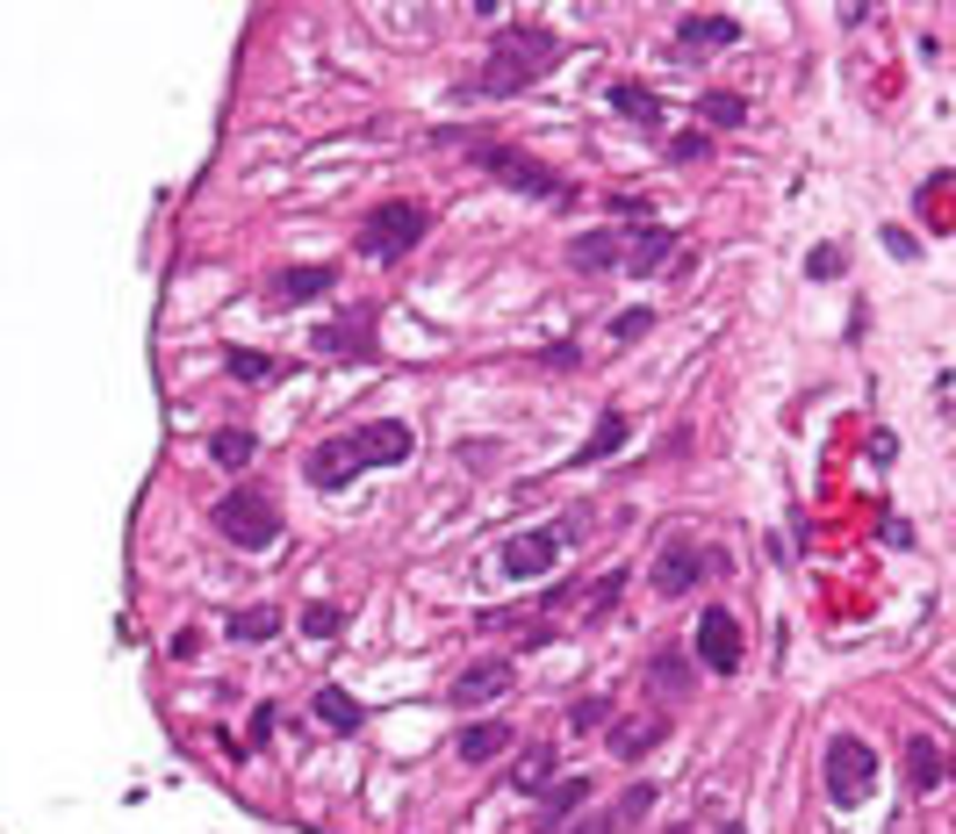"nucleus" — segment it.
Instances as JSON below:
<instances>
[{
	"label": "nucleus",
	"mask_w": 956,
	"mask_h": 834,
	"mask_svg": "<svg viewBox=\"0 0 956 834\" xmlns=\"http://www.w3.org/2000/svg\"><path fill=\"white\" fill-rule=\"evenodd\" d=\"M475 159H482V173H490V180H504V188H519V194H540V202H568V194H575L554 165L533 159V151H511V144H482L475 138Z\"/></svg>",
	"instance_id": "20e7f679"
},
{
	"label": "nucleus",
	"mask_w": 956,
	"mask_h": 834,
	"mask_svg": "<svg viewBox=\"0 0 956 834\" xmlns=\"http://www.w3.org/2000/svg\"><path fill=\"white\" fill-rule=\"evenodd\" d=\"M697 115H705L712 130H741V123H748V101H741V94H705V101H697Z\"/></svg>",
	"instance_id": "cd10ccee"
},
{
	"label": "nucleus",
	"mask_w": 956,
	"mask_h": 834,
	"mask_svg": "<svg viewBox=\"0 0 956 834\" xmlns=\"http://www.w3.org/2000/svg\"><path fill=\"white\" fill-rule=\"evenodd\" d=\"M546 784H554V741H533L519 755V770H511V798H540Z\"/></svg>",
	"instance_id": "4be33fe9"
},
{
	"label": "nucleus",
	"mask_w": 956,
	"mask_h": 834,
	"mask_svg": "<svg viewBox=\"0 0 956 834\" xmlns=\"http://www.w3.org/2000/svg\"><path fill=\"white\" fill-rule=\"evenodd\" d=\"M719 834H748V827H741V821H726V827H719Z\"/></svg>",
	"instance_id": "a19ab883"
},
{
	"label": "nucleus",
	"mask_w": 956,
	"mask_h": 834,
	"mask_svg": "<svg viewBox=\"0 0 956 834\" xmlns=\"http://www.w3.org/2000/svg\"><path fill=\"white\" fill-rule=\"evenodd\" d=\"M741 22L734 14H683L676 22V58H705V51H734Z\"/></svg>",
	"instance_id": "4468645a"
},
{
	"label": "nucleus",
	"mask_w": 956,
	"mask_h": 834,
	"mask_svg": "<svg viewBox=\"0 0 956 834\" xmlns=\"http://www.w3.org/2000/svg\"><path fill=\"white\" fill-rule=\"evenodd\" d=\"M223 368H231L238 382H273V374H281L266 353H245V345H231V353H223Z\"/></svg>",
	"instance_id": "c85d7f7f"
},
{
	"label": "nucleus",
	"mask_w": 956,
	"mask_h": 834,
	"mask_svg": "<svg viewBox=\"0 0 956 834\" xmlns=\"http://www.w3.org/2000/svg\"><path fill=\"white\" fill-rule=\"evenodd\" d=\"M633 231H641V238H626V267H633V281H647L676 252V231H670V223H633Z\"/></svg>",
	"instance_id": "dca6fc26"
},
{
	"label": "nucleus",
	"mask_w": 956,
	"mask_h": 834,
	"mask_svg": "<svg viewBox=\"0 0 956 834\" xmlns=\"http://www.w3.org/2000/svg\"><path fill=\"white\" fill-rule=\"evenodd\" d=\"M554 561H561V540L546 533V525H533V533H511L504 547H496V569H504L511 583H540Z\"/></svg>",
	"instance_id": "6e6552de"
},
{
	"label": "nucleus",
	"mask_w": 956,
	"mask_h": 834,
	"mask_svg": "<svg viewBox=\"0 0 956 834\" xmlns=\"http://www.w3.org/2000/svg\"><path fill=\"white\" fill-rule=\"evenodd\" d=\"M647 684H655V697H683V691H691V655H683V647H655Z\"/></svg>",
	"instance_id": "b1692460"
},
{
	"label": "nucleus",
	"mask_w": 956,
	"mask_h": 834,
	"mask_svg": "<svg viewBox=\"0 0 956 834\" xmlns=\"http://www.w3.org/2000/svg\"><path fill=\"white\" fill-rule=\"evenodd\" d=\"M906 777H914V792H935V784L949 777V755H943V741H935V734L906 741Z\"/></svg>",
	"instance_id": "a211bd4d"
},
{
	"label": "nucleus",
	"mask_w": 956,
	"mask_h": 834,
	"mask_svg": "<svg viewBox=\"0 0 956 834\" xmlns=\"http://www.w3.org/2000/svg\"><path fill=\"white\" fill-rule=\"evenodd\" d=\"M281 633V612L273 604H252V612H231V641H245V647H260Z\"/></svg>",
	"instance_id": "a878e982"
},
{
	"label": "nucleus",
	"mask_w": 956,
	"mask_h": 834,
	"mask_svg": "<svg viewBox=\"0 0 956 834\" xmlns=\"http://www.w3.org/2000/svg\"><path fill=\"white\" fill-rule=\"evenodd\" d=\"M568 720H575V734H590V726H612V697H583Z\"/></svg>",
	"instance_id": "2f4dec72"
},
{
	"label": "nucleus",
	"mask_w": 956,
	"mask_h": 834,
	"mask_svg": "<svg viewBox=\"0 0 956 834\" xmlns=\"http://www.w3.org/2000/svg\"><path fill=\"white\" fill-rule=\"evenodd\" d=\"M618 446H626V411H597V424H590V439L575 446V468H597V461H612Z\"/></svg>",
	"instance_id": "6ab92c4d"
},
{
	"label": "nucleus",
	"mask_w": 956,
	"mask_h": 834,
	"mask_svg": "<svg viewBox=\"0 0 956 834\" xmlns=\"http://www.w3.org/2000/svg\"><path fill=\"white\" fill-rule=\"evenodd\" d=\"M511 676H519V670H511L504 655H490V662H467V670H461V676L446 684V705H461V712H482V705H496V697L511 691Z\"/></svg>",
	"instance_id": "1a4fd4ad"
},
{
	"label": "nucleus",
	"mask_w": 956,
	"mask_h": 834,
	"mask_svg": "<svg viewBox=\"0 0 956 834\" xmlns=\"http://www.w3.org/2000/svg\"><path fill=\"white\" fill-rule=\"evenodd\" d=\"M819 784H827L834 806H856V798L877 784V748H871V741H856V734H834L827 755H819Z\"/></svg>",
	"instance_id": "39448f33"
},
{
	"label": "nucleus",
	"mask_w": 956,
	"mask_h": 834,
	"mask_svg": "<svg viewBox=\"0 0 956 834\" xmlns=\"http://www.w3.org/2000/svg\"><path fill=\"white\" fill-rule=\"evenodd\" d=\"M691 647H697V662H705L712 676H734V670H741V619H734V612H719V604H712V612L697 619Z\"/></svg>",
	"instance_id": "0eeeda50"
},
{
	"label": "nucleus",
	"mask_w": 956,
	"mask_h": 834,
	"mask_svg": "<svg viewBox=\"0 0 956 834\" xmlns=\"http://www.w3.org/2000/svg\"><path fill=\"white\" fill-rule=\"evenodd\" d=\"M618 590H626V569H612L597 590H590V619H604V612H612V604H618Z\"/></svg>",
	"instance_id": "72a5a7b5"
},
{
	"label": "nucleus",
	"mask_w": 956,
	"mask_h": 834,
	"mask_svg": "<svg viewBox=\"0 0 956 834\" xmlns=\"http://www.w3.org/2000/svg\"><path fill=\"white\" fill-rule=\"evenodd\" d=\"M842 267H848V252H842V245H819L813 260H806V274H813V281H834Z\"/></svg>",
	"instance_id": "f704fd0d"
},
{
	"label": "nucleus",
	"mask_w": 956,
	"mask_h": 834,
	"mask_svg": "<svg viewBox=\"0 0 956 834\" xmlns=\"http://www.w3.org/2000/svg\"><path fill=\"white\" fill-rule=\"evenodd\" d=\"M670 834H691V827H670Z\"/></svg>",
	"instance_id": "79ce46f5"
},
{
	"label": "nucleus",
	"mask_w": 956,
	"mask_h": 834,
	"mask_svg": "<svg viewBox=\"0 0 956 834\" xmlns=\"http://www.w3.org/2000/svg\"><path fill=\"white\" fill-rule=\"evenodd\" d=\"M655 798H662V792H655V784L641 777V784H633L626 798H618V821H641V813H655Z\"/></svg>",
	"instance_id": "473e14b6"
},
{
	"label": "nucleus",
	"mask_w": 956,
	"mask_h": 834,
	"mask_svg": "<svg viewBox=\"0 0 956 834\" xmlns=\"http://www.w3.org/2000/svg\"><path fill=\"white\" fill-rule=\"evenodd\" d=\"M209 525H217L238 554H266L273 540H281V511H273L266 496H252V490L217 496V504H209Z\"/></svg>",
	"instance_id": "7ed1b4c3"
},
{
	"label": "nucleus",
	"mask_w": 956,
	"mask_h": 834,
	"mask_svg": "<svg viewBox=\"0 0 956 834\" xmlns=\"http://www.w3.org/2000/svg\"><path fill=\"white\" fill-rule=\"evenodd\" d=\"M612 109H618V115H626V123H633V130H647V138H662V101H655V94H647V87H641V80H618V87H612Z\"/></svg>",
	"instance_id": "aec40b11"
},
{
	"label": "nucleus",
	"mask_w": 956,
	"mask_h": 834,
	"mask_svg": "<svg viewBox=\"0 0 956 834\" xmlns=\"http://www.w3.org/2000/svg\"><path fill=\"white\" fill-rule=\"evenodd\" d=\"M360 432V446H368V468H403L410 453H417V432H410L403 418H368V424H353Z\"/></svg>",
	"instance_id": "ddd939ff"
},
{
	"label": "nucleus",
	"mask_w": 956,
	"mask_h": 834,
	"mask_svg": "<svg viewBox=\"0 0 956 834\" xmlns=\"http://www.w3.org/2000/svg\"><path fill=\"white\" fill-rule=\"evenodd\" d=\"M252 453H260V439H252L245 424H223V432L209 439V461H217V468H245Z\"/></svg>",
	"instance_id": "393cba45"
},
{
	"label": "nucleus",
	"mask_w": 956,
	"mask_h": 834,
	"mask_svg": "<svg viewBox=\"0 0 956 834\" xmlns=\"http://www.w3.org/2000/svg\"><path fill=\"white\" fill-rule=\"evenodd\" d=\"M662 741H670V712H641V720H612L604 726V748H612L618 763H641V755H655Z\"/></svg>",
	"instance_id": "9b49d317"
},
{
	"label": "nucleus",
	"mask_w": 956,
	"mask_h": 834,
	"mask_svg": "<svg viewBox=\"0 0 956 834\" xmlns=\"http://www.w3.org/2000/svg\"><path fill=\"white\" fill-rule=\"evenodd\" d=\"M316 720H324L331 734H353V726H360V705H353L345 691H316Z\"/></svg>",
	"instance_id": "bb28decb"
},
{
	"label": "nucleus",
	"mask_w": 956,
	"mask_h": 834,
	"mask_svg": "<svg viewBox=\"0 0 956 834\" xmlns=\"http://www.w3.org/2000/svg\"><path fill=\"white\" fill-rule=\"evenodd\" d=\"M670 159H676V165L712 159V138H705V130H676V138H670Z\"/></svg>",
	"instance_id": "7c9ffc66"
},
{
	"label": "nucleus",
	"mask_w": 956,
	"mask_h": 834,
	"mask_svg": "<svg viewBox=\"0 0 956 834\" xmlns=\"http://www.w3.org/2000/svg\"><path fill=\"white\" fill-rule=\"evenodd\" d=\"M424 231H432V209L424 202H382L368 223H360V260H403V252L424 245Z\"/></svg>",
	"instance_id": "f03ea898"
},
{
	"label": "nucleus",
	"mask_w": 956,
	"mask_h": 834,
	"mask_svg": "<svg viewBox=\"0 0 956 834\" xmlns=\"http://www.w3.org/2000/svg\"><path fill=\"white\" fill-rule=\"evenodd\" d=\"M331 267H281V274L266 281V302H281V310H295V302H316V295H331Z\"/></svg>",
	"instance_id": "2eb2a0df"
},
{
	"label": "nucleus",
	"mask_w": 956,
	"mask_h": 834,
	"mask_svg": "<svg viewBox=\"0 0 956 834\" xmlns=\"http://www.w3.org/2000/svg\"><path fill=\"white\" fill-rule=\"evenodd\" d=\"M641 331H655V310H618L612 316V339H641Z\"/></svg>",
	"instance_id": "e433bc0d"
},
{
	"label": "nucleus",
	"mask_w": 956,
	"mask_h": 834,
	"mask_svg": "<svg viewBox=\"0 0 956 834\" xmlns=\"http://www.w3.org/2000/svg\"><path fill=\"white\" fill-rule=\"evenodd\" d=\"M316 353L324 360H382V345L368 339V324H324L316 331Z\"/></svg>",
	"instance_id": "412c9836"
},
{
	"label": "nucleus",
	"mask_w": 956,
	"mask_h": 834,
	"mask_svg": "<svg viewBox=\"0 0 956 834\" xmlns=\"http://www.w3.org/2000/svg\"><path fill=\"white\" fill-rule=\"evenodd\" d=\"M202 655V633H173V662H194Z\"/></svg>",
	"instance_id": "58836bf2"
},
{
	"label": "nucleus",
	"mask_w": 956,
	"mask_h": 834,
	"mask_svg": "<svg viewBox=\"0 0 956 834\" xmlns=\"http://www.w3.org/2000/svg\"><path fill=\"white\" fill-rule=\"evenodd\" d=\"M561 66V37L554 29H533V22H519L511 37H496V51L482 58V72H475V94H525L533 80H546V72Z\"/></svg>",
	"instance_id": "f257e3e1"
},
{
	"label": "nucleus",
	"mask_w": 956,
	"mask_h": 834,
	"mask_svg": "<svg viewBox=\"0 0 956 834\" xmlns=\"http://www.w3.org/2000/svg\"><path fill=\"white\" fill-rule=\"evenodd\" d=\"M360 468H368V446H360V432H339V439H324V446L302 461V482H310V490H345Z\"/></svg>",
	"instance_id": "423d86ee"
},
{
	"label": "nucleus",
	"mask_w": 956,
	"mask_h": 834,
	"mask_svg": "<svg viewBox=\"0 0 956 834\" xmlns=\"http://www.w3.org/2000/svg\"><path fill=\"white\" fill-rule=\"evenodd\" d=\"M568 260L583 267V274H604V267L626 260V238H618V231H583V238L568 245Z\"/></svg>",
	"instance_id": "5701e85b"
},
{
	"label": "nucleus",
	"mask_w": 956,
	"mask_h": 834,
	"mask_svg": "<svg viewBox=\"0 0 956 834\" xmlns=\"http://www.w3.org/2000/svg\"><path fill=\"white\" fill-rule=\"evenodd\" d=\"M575 834H612V813H583V827Z\"/></svg>",
	"instance_id": "ea45409f"
},
{
	"label": "nucleus",
	"mask_w": 956,
	"mask_h": 834,
	"mask_svg": "<svg viewBox=\"0 0 956 834\" xmlns=\"http://www.w3.org/2000/svg\"><path fill=\"white\" fill-rule=\"evenodd\" d=\"M575 360H583L575 345H546V353H540V368H575Z\"/></svg>",
	"instance_id": "4c0bfd02"
},
{
	"label": "nucleus",
	"mask_w": 956,
	"mask_h": 834,
	"mask_svg": "<svg viewBox=\"0 0 956 834\" xmlns=\"http://www.w3.org/2000/svg\"><path fill=\"white\" fill-rule=\"evenodd\" d=\"M273 726H281V705H252V726H245V748H260V741H273Z\"/></svg>",
	"instance_id": "c9c22d12"
},
{
	"label": "nucleus",
	"mask_w": 956,
	"mask_h": 834,
	"mask_svg": "<svg viewBox=\"0 0 956 834\" xmlns=\"http://www.w3.org/2000/svg\"><path fill=\"white\" fill-rule=\"evenodd\" d=\"M511 741H519V734H511L504 720H467V726H461V741H453V755H461V763H496V755H504Z\"/></svg>",
	"instance_id": "f3484780"
},
{
	"label": "nucleus",
	"mask_w": 956,
	"mask_h": 834,
	"mask_svg": "<svg viewBox=\"0 0 956 834\" xmlns=\"http://www.w3.org/2000/svg\"><path fill=\"white\" fill-rule=\"evenodd\" d=\"M339 626H345L339 604H310V612H302V633H310V641H339Z\"/></svg>",
	"instance_id": "c756f323"
},
{
	"label": "nucleus",
	"mask_w": 956,
	"mask_h": 834,
	"mask_svg": "<svg viewBox=\"0 0 956 834\" xmlns=\"http://www.w3.org/2000/svg\"><path fill=\"white\" fill-rule=\"evenodd\" d=\"M647 583H655V597H691V590L705 583V554H697L691 540H670V547L655 554V575H647Z\"/></svg>",
	"instance_id": "f8f14e48"
},
{
	"label": "nucleus",
	"mask_w": 956,
	"mask_h": 834,
	"mask_svg": "<svg viewBox=\"0 0 956 834\" xmlns=\"http://www.w3.org/2000/svg\"><path fill=\"white\" fill-rule=\"evenodd\" d=\"M590 798H597V777H583V770H575V777H554L540 792V806H533V834H561Z\"/></svg>",
	"instance_id": "9d476101"
}]
</instances>
